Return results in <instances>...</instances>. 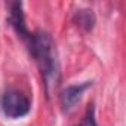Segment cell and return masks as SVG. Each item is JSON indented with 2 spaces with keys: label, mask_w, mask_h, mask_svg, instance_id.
<instances>
[{
  "label": "cell",
  "mask_w": 126,
  "mask_h": 126,
  "mask_svg": "<svg viewBox=\"0 0 126 126\" xmlns=\"http://www.w3.org/2000/svg\"><path fill=\"white\" fill-rule=\"evenodd\" d=\"M82 126H98L96 125V120H95V110H94V105H89L88 111H86V116L83 119V123Z\"/></svg>",
  "instance_id": "cell-6"
},
{
  "label": "cell",
  "mask_w": 126,
  "mask_h": 126,
  "mask_svg": "<svg viewBox=\"0 0 126 126\" xmlns=\"http://www.w3.org/2000/svg\"><path fill=\"white\" fill-rule=\"evenodd\" d=\"M74 22L83 31H91L95 27V15L91 9H80L74 15Z\"/></svg>",
  "instance_id": "cell-5"
},
{
  "label": "cell",
  "mask_w": 126,
  "mask_h": 126,
  "mask_svg": "<svg viewBox=\"0 0 126 126\" xmlns=\"http://www.w3.org/2000/svg\"><path fill=\"white\" fill-rule=\"evenodd\" d=\"M8 21L12 25V28L15 30V33L21 39H24L27 42L31 33L28 31L27 24H25V15H24V11H22V3H19V2L9 3V16H8Z\"/></svg>",
  "instance_id": "cell-3"
},
{
  "label": "cell",
  "mask_w": 126,
  "mask_h": 126,
  "mask_svg": "<svg viewBox=\"0 0 126 126\" xmlns=\"http://www.w3.org/2000/svg\"><path fill=\"white\" fill-rule=\"evenodd\" d=\"M0 108L9 119H21L31 110V101L25 92L16 88H9L0 96Z\"/></svg>",
  "instance_id": "cell-2"
},
{
  "label": "cell",
  "mask_w": 126,
  "mask_h": 126,
  "mask_svg": "<svg viewBox=\"0 0 126 126\" xmlns=\"http://www.w3.org/2000/svg\"><path fill=\"white\" fill-rule=\"evenodd\" d=\"M27 43L30 53L36 59L43 76L46 92L50 94L59 83V62L55 42L49 33L39 30L30 34Z\"/></svg>",
  "instance_id": "cell-1"
},
{
  "label": "cell",
  "mask_w": 126,
  "mask_h": 126,
  "mask_svg": "<svg viewBox=\"0 0 126 126\" xmlns=\"http://www.w3.org/2000/svg\"><path fill=\"white\" fill-rule=\"evenodd\" d=\"M92 86V82H83L77 85L67 86L61 92V107L64 111H70L74 108V105L80 101L82 95Z\"/></svg>",
  "instance_id": "cell-4"
}]
</instances>
